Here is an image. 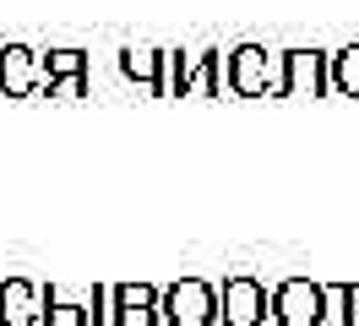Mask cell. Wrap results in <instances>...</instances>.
I'll return each mask as SVG.
<instances>
[{"mask_svg":"<svg viewBox=\"0 0 359 326\" xmlns=\"http://www.w3.org/2000/svg\"><path fill=\"white\" fill-rule=\"evenodd\" d=\"M39 321V294L27 283H6L0 288V326H33Z\"/></svg>","mask_w":359,"mask_h":326,"instance_id":"1","label":"cell"},{"mask_svg":"<svg viewBox=\"0 0 359 326\" xmlns=\"http://www.w3.org/2000/svg\"><path fill=\"white\" fill-rule=\"evenodd\" d=\"M207 315H212V294H207L202 283H185V288H175V299H169V321L202 326Z\"/></svg>","mask_w":359,"mask_h":326,"instance_id":"2","label":"cell"},{"mask_svg":"<svg viewBox=\"0 0 359 326\" xmlns=\"http://www.w3.org/2000/svg\"><path fill=\"white\" fill-rule=\"evenodd\" d=\"M27 82H33V55L27 49H6L0 55V87L6 93H22Z\"/></svg>","mask_w":359,"mask_h":326,"instance_id":"3","label":"cell"},{"mask_svg":"<svg viewBox=\"0 0 359 326\" xmlns=\"http://www.w3.org/2000/svg\"><path fill=\"white\" fill-rule=\"evenodd\" d=\"M120 321L126 326H147L153 321V294H147V288H126V294H120Z\"/></svg>","mask_w":359,"mask_h":326,"instance_id":"4","label":"cell"},{"mask_svg":"<svg viewBox=\"0 0 359 326\" xmlns=\"http://www.w3.org/2000/svg\"><path fill=\"white\" fill-rule=\"evenodd\" d=\"M256 310H262V299H256V288L250 283H240V288H229V315L245 326V321H256Z\"/></svg>","mask_w":359,"mask_h":326,"instance_id":"5","label":"cell"},{"mask_svg":"<svg viewBox=\"0 0 359 326\" xmlns=\"http://www.w3.org/2000/svg\"><path fill=\"white\" fill-rule=\"evenodd\" d=\"M76 321H82L76 310H55V315H49V326H76Z\"/></svg>","mask_w":359,"mask_h":326,"instance_id":"6","label":"cell"}]
</instances>
